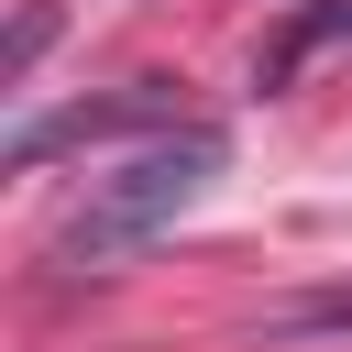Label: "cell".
<instances>
[{"label":"cell","instance_id":"1","mask_svg":"<svg viewBox=\"0 0 352 352\" xmlns=\"http://www.w3.org/2000/svg\"><path fill=\"white\" fill-rule=\"evenodd\" d=\"M220 154H231V143H220L209 121H187V132H165V143H143L132 165L88 176V198L44 231V275H99V264H121L132 242H154L165 220H187V209L209 198Z\"/></svg>","mask_w":352,"mask_h":352},{"label":"cell","instance_id":"2","mask_svg":"<svg viewBox=\"0 0 352 352\" xmlns=\"http://www.w3.org/2000/svg\"><path fill=\"white\" fill-rule=\"evenodd\" d=\"M143 121H165V88H121V99H77V110H55V121H22V132H11V176H33V165L66 154V143L143 132Z\"/></svg>","mask_w":352,"mask_h":352},{"label":"cell","instance_id":"3","mask_svg":"<svg viewBox=\"0 0 352 352\" xmlns=\"http://www.w3.org/2000/svg\"><path fill=\"white\" fill-rule=\"evenodd\" d=\"M275 330H352V286H330V297H297V308H275Z\"/></svg>","mask_w":352,"mask_h":352},{"label":"cell","instance_id":"4","mask_svg":"<svg viewBox=\"0 0 352 352\" xmlns=\"http://www.w3.org/2000/svg\"><path fill=\"white\" fill-rule=\"evenodd\" d=\"M44 33H55V11H44V0H33V11H22V22H11V55H0V77H22V66H33V55H44Z\"/></svg>","mask_w":352,"mask_h":352}]
</instances>
